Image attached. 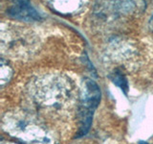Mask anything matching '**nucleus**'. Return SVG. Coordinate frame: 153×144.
Returning a JSON list of instances; mask_svg holds the SVG:
<instances>
[{"label": "nucleus", "mask_w": 153, "mask_h": 144, "mask_svg": "<svg viewBox=\"0 0 153 144\" xmlns=\"http://www.w3.org/2000/svg\"><path fill=\"white\" fill-rule=\"evenodd\" d=\"M35 97L44 107H57L71 97L70 84L62 79H43L33 86Z\"/></svg>", "instance_id": "1"}, {"label": "nucleus", "mask_w": 153, "mask_h": 144, "mask_svg": "<svg viewBox=\"0 0 153 144\" xmlns=\"http://www.w3.org/2000/svg\"><path fill=\"white\" fill-rule=\"evenodd\" d=\"M100 99V90L95 82L87 80L84 84L82 101L80 108V126L79 136H83L88 132L92 122L93 113L98 107Z\"/></svg>", "instance_id": "2"}, {"label": "nucleus", "mask_w": 153, "mask_h": 144, "mask_svg": "<svg viewBox=\"0 0 153 144\" xmlns=\"http://www.w3.org/2000/svg\"><path fill=\"white\" fill-rule=\"evenodd\" d=\"M8 12L11 16L23 20L31 21L39 19V14L25 0H14V5L9 9Z\"/></svg>", "instance_id": "3"}, {"label": "nucleus", "mask_w": 153, "mask_h": 144, "mask_svg": "<svg viewBox=\"0 0 153 144\" xmlns=\"http://www.w3.org/2000/svg\"><path fill=\"white\" fill-rule=\"evenodd\" d=\"M110 79L113 82L115 85H117L119 88H121L123 91H124V93H127L128 90V85L126 78L124 77V75L122 73L121 71H114L113 73L110 75Z\"/></svg>", "instance_id": "4"}, {"label": "nucleus", "mask_w": 153, "mask_h": 144, "mask_svg": "<svg viewBox=\"0 0 153 144\" xmlns=\"http://www.w3.org/2000/svg\"><path fill=\"white\" fill-rule=\"evenodd\" d=\"M140 144H147V143H146V142H143V141H141Z\"/></svg>", "instance_id": "5"}]
</instances>
